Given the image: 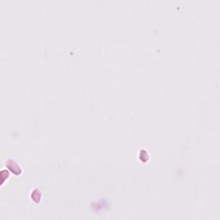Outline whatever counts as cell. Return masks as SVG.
I'll use <instances>...</instances> for the list:
<instances>
[{
	"label": "cell",
	"instance_id": "1",
	"mask_svg": "<svg viewBox=\"0 0 220 220\" xmlns=\"http://www.w3.org/2000/svg\"><path fill=\"white\" fill-rule=\"evenodd\" d=\"M6 167L8 168L12 173L15 174L16 175H19L22 174V169H21V167L14 160H8L6 162Z\"/></svg>",
	"mask_w": 220,
	"mask_h": 220
},
{
	"label": "cell",
	"instance_id": "2",
	"mask_svg": "<svg viewBox=\"0 0 220 220\" xmlns=\"http://www.w3.org/2000/svg\"><path fill=\"white\" fill-rule=\"evenodd\" d=\"M0 176H1V179H2V184H3V183H4V180L5 178L9 177V171H7V170H2V171H1V175H0Z\"/></svg>",
	"mask_w": 220,
	"mask_h": 220
}]
</instances>
